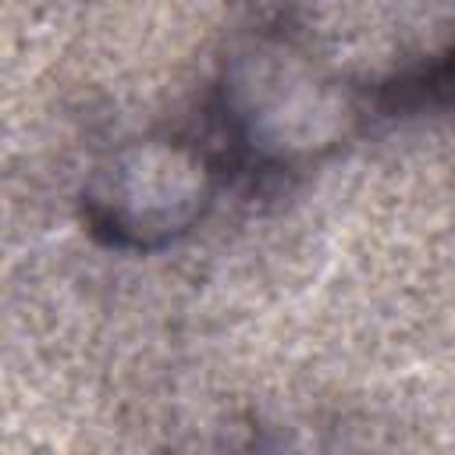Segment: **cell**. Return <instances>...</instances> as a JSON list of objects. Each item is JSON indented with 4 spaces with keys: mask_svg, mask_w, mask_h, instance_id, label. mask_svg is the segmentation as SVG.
<instances>
[{
    "mask_svg": "<svg viewBox=\"0 0 455 455\" xmlns=\"http://www.w3.org/2000/svg\"><path fill=\"white\" fill-rule=\"evenodd\" d=\"M210 199V174L181 146H132L107 160L85 188L92 235L121 249H156L188 231Z\"/></svg>",
    "mask_w": 455,
    "mask_h": 455,
    "instance_id": "1",
    "label": "cell"
}]
</instances>
